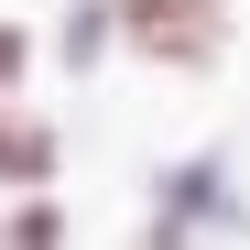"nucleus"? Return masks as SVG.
<instances>
[{
	"label": "nucleus",
	"instance_id": "3",
	"mask_svg": "<svg viewBox=\"0 0 250 250\" xmlns=\"http://www.w3.org/2000/svg\"><path fill=\"white\" fill-rule=\"evenodd\" d=\"M109 44H120V0H65V33H55V55H65L76 76H87Z\"/></svg>",
	"mask_w": 250,
	"mask_h": 250
},
{
	"label": "nucleus",
	"instance_id": "2",
	"mask_svg": "<svg viewBox=\"0 0 250 250\" xmlns=\"http://www.w3.org/2000/svg\"><path fill=\"white\" fill-rule=\"evenodd\" d=\"M55 163H65L55 120H33V109L0 98V185H11V196H44V185H55Z\"/></svg>",
	"mask_w": 250,
	"mask_h": 250
},
{
	"label": "nucleus",
	"instance_id": "4",
	"mask_svg": "<svg viewBox=\"0 0 250 250\" xmlns=\"http://www.w3.org/2000/svg\"><path fill=\"white\" fill-rule=\"evenodd\" d=\"M0 250H65V207H55V196H11Z\"/></svg>",
	"mask_w": 250,
	"mask_h": 250
},
{
	"label": "nucleus",
	"instance_id": "1",
	"mask_svg": "<svg viewBox=\"0 0 250 250\" xmlns=\"http://www.w3.org/2000/svg\"><path fill=\"white\" fill-rule=\"evenodd\" d=\"M120 44H131L142 65L207 76L229 55V0H120Z\"/></svg>",
	"mask_w": 250,
	"mask_h": 250
},
{
	"label": "nucleus",
	"instance_id": "5",
	"mask_svg": "<svg viewBox=\"0 0 250 250\" xmlns=\"http://www.w3.org/2000/svg\"><path fill=\"white\" fill-rule=\"evenodd\" d=\"M22 65H33V33H22V22H0V98H11V76H22Z\"/></svg>",
	"mask_w": 250,
	"mask_h": 250
}]
</instances>
